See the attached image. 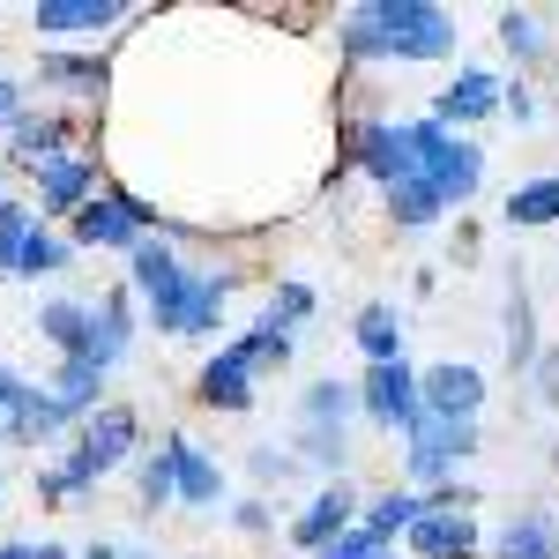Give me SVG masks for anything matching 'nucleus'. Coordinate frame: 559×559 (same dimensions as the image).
Instances as JSON below:
<instances>
[{"label":"nucleus","mask_w":559,"mask_h":559,"mask_svg":"<svg viewBox=\"0 0 559 559\" xmlns=\"http://www.w3.org/2000/svg\"><path fill=\"white\" fill-rule=\"evenodd\" d=\"M202 403H216V411H247L254 403V373H247L239 350H216L202 366Z\"/></svg>","instance_id":"16"},{"label":"nucleus","mask_w":559,"mask_h":559,"mask_svg":"<svg viewBox=\"0 0 559 559\" xmlns=\"http://www.w3.org/2000/svg\"><path fill=\"white\" fill-rule=\"evenodd\" d=\"M224 292H231L224 269H216V276H179V284H165V292L150 299V313H157L165 336H210L216 313H224Z\"/></svg>","instance_id":"3"},{"label":"nucleus","mask_w":559,"mask_h":559,"mask_svg":"<svg viewBox=\"0 0 559 559\" xmlns=\"http://www.w3.org/2000/svg\"><path fill=\"white\" fill-rule=\"evenodd\" d=\"M128 336H134V306H128V292H105V299L90 306V344H83V366L112 373V366H120V350H128Z\"/></svg>","instance_id":"8"},{"label":"nucleus","mask_w":559,"mask_h":559,"mask_svg":"<svg viewBox=\"0 0 559 559\" xmlns=\"http://www.w3.org/2000/svg\"><path fill=\"white\" fill-rule=\"evenodd\" d=\"M83 559H120V552H112V545H90V552Z\"/></svg>","instance_id":"41"},{"label":"nucleus","mask_w":559,"mask_h":559,"mask_svg":"<svg viewBox=\"0 0 559 559\" xmlns=\"http://www.w3.org/2000/svg\"><path fill=\"white\" fill-rule=\"evenodd\" d=\"M508 224H559V179H530L508 194Z\"/></svg>","instance_id":"23"},{"label":"nucleus","mask_w":559,"mask_h":559,"mask_svg":"<svg viewBox=\"0 0 559 559\" xmlns=\"http://www.w3.org/2000/svg\"><path fill=\"white\" fill-rule=\"evenodd\" d=\"M179 276H187V269H179L173 247H157V239H142V247H134V292H142V299H157L165 284H179Z\"/></svg>","instance_id":"21"},{"label":"nucleus","mask_w":559,"mask_h":559,"mask_svg":"<svg viewBox=\"0 0 559 559\" xmlns=\"http://www.w3.org/2000/svg\"><path fill=\"white\" fill-rule=\"evenodd\" d=\"M403 440H411V471H418V477H440L455 455H471L477 432H471V426H448V418H432V411H418Z\"/></svg>","instance_id":"7"},{"label":"nucleus","mask_w":559,"mask_h":559,"mask_svg":"<svg viewBox=\"0 0 559 559\" xmlns=\"http://www.w3.org/2000/svg\"><path fill=\"white\" fill-rule=\"evenodd\" d=\"M38 202L52 216H75L83 202H97V165H90V157H45L38 165Z\"/></svg>","instance_id":"11"},{"label":"nucleus","mask_w":559,"mask_h":559,"mask_svg":"<svg viewBox=\"0 0 559 559\" xmlns=\"http://www.w3.org/2000/svg\"><path fill=\"white\" fill-rule=\"evenodd\" d=\"M411 165H418L411 179H426L440 202H471L477 173H485V157H477L471 142H455L440 120H411Z\"/></svg>","instance_id":"2"},{"label":"nucleus","mask_w":559,"mask_h":559,"mask_svg":"<svg viewBox=\"0 0 559 559\" xmlns=\"http://www.w3.org/2000/svg\"><path fill=\"white\" fill-rule=\"evenodd\" d=\"M165 500H173V455L157 448V455L142 463V508H165Z\"/></svg>","instance_id":"33"},{"label":"nucleus","mask_w":559,"mask_h":559,"mask_svg":"<svg viewBox=\"0 0 559 559\" xmlns=\"http://www.w3.org/2000/svg\"><path fill=\"white\" fill-rule=\"evenodd\" d=\"M426 515V500H411V492H388V500H373V508H366V522H358V530H373V537H395V530H411V522Z\"/></svg>","instance_id":"25"},{"label":"nucleus","mask_w":559,"mask_h":559,"mask_svg":"<svg viewBox=\"0 0 559 559\" xmlns=\"http://www.w3.org/2000/svg\"><path fill=\"white\" fill-rule=\"evenodd\" d=\"M0 559H38V545H0Z\"/></svg>","instance_id":"40"},{"label":"nucleus","mask_w":559,"mask_h":559,"mask_svg":"<svg viewBox=\"0 0 559 559\" xmlns=\"http://www.w3.org/2000/svg\"><path fill=\"white\" fill-rule=\"evenodd\" d=\"M477 403H485V381H477L471 366H432V373H426V395H418V411L448 418V426H471Z\"/></svg>","instance_id":"10"},{"label":"nucleus","mask_w":559,"mask_h":559,"mask_svg":"<svg viewBox=\"0 0 559 559\" xmlns=\"http://www.w3.org/2000/svg\"><path fill=\"white\" fill-rule=\"evenodd\" d=\"M344 52L350 60H440L455 52V23L426 8V0H366L344 23Z\"/></svg>","instance_id":"1"},{"label":"nucleus","mask_w":559,"mask_h":559,"mask_svg":"<svg viewBox=\"0 0 559 559\" xmlns=\"http://www.w3.org/2000/svg\"><path fill=\"white\" fill-rule=\"evenodd\" d=\"M68 254H75L68 239H52L45 224H31V239H23V254H15V269H23V276H52V269H68Z\"/></svg>","instance_id":"26"},{"label":"nucleus","mask_w":559,"mask_h":559,"mask_svg":"<svg viewBox=\"0 0 559 559\" xmlns=\"http://www.w3.org/2000/svg\"><path fill=\"white\" fill-rule=\"evenodd\" d=\"M350 515H358L350 485H321V492H313V508L299 515V530H292V537H299L306 552H321V545H336V537L350 530Z\"/></svg>","instance_id":"14"},{"label":"nucleus","mask_w":559,"mask_h":559,"mask_svg":"<svg viewBox=\"0 0 559 559\" xmlns=\"http://www.w3.org/2000/svg\"><path fill=\"white\" fill-rule=\"evenodd\" d=\"M463 492H440V500H426V515L411 522V545L426 559H471V545H477V522L455 508Z\"/></svg>","instance_id":"6"},{"label":"nucleus","mask_w":559,"mask_h":559,"mask_svg":"<svg viewBox=\"0 0 559 559\" xmlns=\"http://www.w3.org/2000/svg\"><path fill=\"white\" fill-rule=\"evenodd\" d=\"M344 418H350V388L344 381H313V388H306V426L344 432Z\"/></svg>","instance_id":"24"},{"label":"nucleus","mask_w":559,"mask_h":559,"mask_svg":"<svg viewBox=\"0 0 559 559\" xmlns=\"http://www.w3.org/2000/svg\"><path fill=\"white\" fill-rule=\"evenodd\" d=\"M500 559H552V530L530 515V522H515L508 530V545H500Z\"/></svg>","instance_id":"31"},{"label":"nucleus","mask_w":559,"mask_h":559,"mask_svg":"<svg viewBox=\"0 0 559 559\" xmlns=\"http://www.w3.org/2000/svg\"><path fill=\"white\" fill-rule=\"evenodd\" d=\"M381 559H388V552H381Z\"/></svg>","instance_id":"44"},{"label":"nucleus","mask_w":559,"mask_h":559,"mask_svg":"<svg viewBox=\"0 0 559 559\" xmlns=\"http://www.w3.org/2000/svg\"><path fill=\"white\" fill-rule=\"evenodd\" d=\"M15 112H23V97H15V83H0V128H8Z\"/></svg>","instance_id":"39"},{"label":"nucleus","mask_w":559,"mask_h":559,"mask_svg":"<svg viewBox=\"0 0 559 559\" xmlns=\"http://www.w3.org/2000/svg\"><path fill=\"white\" fill-rule=\"evenodd\" d=\"M38 559H68V545H38Z\"/></svg>","instance_id":"42"},{"label":"nucleus","mask_w":559,"mask_h":559,"mask_svg":"<svg viewBox=\"0 0 559 559\" xmlns=\"http://www.w3.org/2000/svg\"><path fill=\"white\" fill-rule=\"evenodd\" d=\"M299 448L313 455V463H344V432H321V426H306V432H299Z\"/></svg>","instance_id":"35"},{"label":"nucleus","mask_w":559,"mask_h":559,"mask_svg":"<svg viewBox=\"0 0 559 559\" xmlns=\"http://www.w3.org/2000/svg\"><path fill=\"white\" fill-rule=\"evenodd\" d=\"M120 559H150V552H120Z\"/></svg>","instance_id":"43"},{"label":"nucleus","mask_w":559,"mask_h":559,"mask_svg":"<svg viewBox=\"0 0 559 559\" xmlns=\"http://www.w3.org/2000/svg\"><path fill=\"white\" fill-rule=\"evenodd\" d=\"M388 545L381 537H373V530H344V537H336V545H321V552L313 559H381Z\"/></svg>","instance_id":"34"},{"label":"nucleus","mask_w":559,"mask_h":559,"mask_svg":"<svg viewBox=\"0 0 559 559\" xmlns=\"http://www.w3.org/2000/svg\"><path fill=\"white\" fill-rule=\"evenodd\" d=\"M366 411H373L381 426L411 432V418H418V381H411L403 358H395V366H366Z\"/></svg>","instance_id":"12"},{"label":"nucleus","mask_w":559,"mask_h":559,"mask_svg":"<svg viewBox=\"0 0 559 559\" xmlns=\"http://www.w3.org/2000/svg\"><path fill=\"white\" fill-rule=\"evenodd\" d=\"M97 388H105V373H97V366L60 358V373H52V388H45V395H52V411H60L68 426H83L90 411H97Z\"/></svg>","instance_id":"15"},{"label":"nucleus","mask_w":559,"mask_h":559,"mask_svg":"<svg viewBox=\"0 0 559 559\" xmlns=\"http://www.w3.org/2000/svg\"><path fill=\"white\" fill-rule=\"evenodd\" d=\"M231 522H239V530H261V522H269V508H261V500H239V508H231Z\"/></svg>","instance_id":"38"},{"label":"nucleus","mask_w":559,"mask_h":559,"mask_svg":"<svg viewBox=\"0 0 559 559\" xmlns=\"http://www.w3.org/2000/svg\"><path fill=\"white\" fill-rule=\"evenodd\" d=\"M492 105H500V83H492V75H463V83L440 90V120H463V128L485 120Z\"/></svg>","instance_id":"20"},{"label":"nucleus","mask_w":559,"mask_h":559,"mask_svg":"<svg viewBox=\"0 0 559 559\" xmlns=\"http://www.w3.org/2000/svg\"><path fill=\"white\" fill-rule=\"evenodd\" d=\"M388 210H395V224H432V216L448 210V202L432 194L426 179H403V187H388Z\"/></svg>","instance_id":"28"},{"label":"nucleus","mask_w":559,"mask_h":559,"mask_svg":"<svg viewBox=\"0 0 559 559\" xmlns=\"http://www.w3.org/2000/svg\"><path fill=\"white\" fill-rule=\"evenodd\" d=\"M23 395H31V388H23V381H15V373H8V366H0V426L15 418V403H23Z\"/></svg>","instance_id":"37"},{"label":"nucleus","mask_w":559,"mask_h":559,"mask_svg":"<svg viewBox=\"0 0 559 559\" xmlns=\"http://www.w3.org/2000/svg\"><path fill=\"white\" fill-rule=\"evenodd\" d=\"M31 224H38V216L23 210V202H0V276L15 269V254H23V239H31Z\"/></svg>","instance_id":"30"},{"label":"nucleus","mask_w":559,"mask_h":559,"mask_svg":"<svg viewBox=\"0 0 559 559\" xmlns=\"http://www.w3.org/2000/svg\"><path fill=\"white\" fill-rule=\"evenodd\" d=\"M142 224H150V210L134 202V194H97V202H83L75 210V247H142Z\"/></svg>","instance_id":"4"},{"label":"nucleus","mask_w":559,"mask_h":559,"mask_svg":"<svg viewBox=\"0 0 559 559\" xmlns=\"http://www.w3.org/2000/svg\"><path fill=\"white\" fill-rule=\"evenodd\" d=\"M500 38L515 45V52H537V23L530 15H500Z\"/></svg>","instance_id":"36"},{"label":"nucleus","mask_w":559,"mask_h":559,"mask_svg":"<svg viewBox=\"0 0 559 559\" xmlns=\"http://www.w3.org/2000/svg\"><path fill=\"white\" fill-rule=\"evenodd\" d=\"M60 134H68V120H52V112H15L8 120V150L23 165H45V157H60Z\"/></svg>","instance_id":"18"},{"label":"nucleus","mask_w":559,"mask_h":559,"mask_svg":"<svg viewBox=\"0 0 559 559\" xmlns=\"http://www.w3.org/2000/svg\"><path fill=\"white\" fill-rule=\"evenodd\" d=\"M366 173L381 179V187H403V179L418 173L411 165V128H366Z\"/></svg>","instance_id":"17"},{"label":"nucleus","mask_w":559,"mask_h":559,"mask_svg":"<svg viewBox=\"0 0 559 559\" xmlns=\"http://www.w3.org/2000/svg\"><path fill=\"white\" fill-rule=\"evenodd\" d=\"M31 23H38V38H97L120 23V0H38Z\"/></svg>","instance_id":"9"},{"label":"nucleus","mask_w":559,"mask_h":559,"mask_svg":"<svg viewBox=\"0 0 559 559\" xmlns=\"http://www.w3.org/2000/svg\"><path fill=\"white\" fill-rule=\"evenodd\" d=\"M128 448H134V411L105 403V411H90V418H83V440H75V455H68V463H75V471L97 485V477L112 471V463H120Z\"/></svg>","instance_id":"5"},{"label":"nucleus","mask_w":559,"mask_h":559,"mask_svg":"<svg viewBox=\"0 0 559 559\" xmlns=\"http://www.w3.org/2000/svg\"><path fill=\"white\" fill-rule=\"evenodd\" d=\"M165 455H173V500H187V508H216L224 471H216L210 455H202L194 440H165Z\"/></svg>","instance_id":"13"},{"label":"nucleus","mask_w":559,"mask_h":559,"mask_svg":"<svg viewBox=\"0 0 559 559\" xmlns=\"http://www.w3.org/2000/svg\"><path fill=\"white\" fill-rule=\"evenodd\" d=\"M358 344H366L373 366H395V358H403V329H395L388 306H366V313H358Z\"/></svg>","instance_id":"22"},{"label":"nucleus","mask_w":559,"mask_h":559,"mask_svg":"<svg viewBox=\"0 0 559 559\" xmlns=\"http://www.w3.org/2000/svg\"><path fill=\"white\" fill-rule=\"evenodd\" d=\"M231 350L247 358V373H269V366H292V336H284V329H269V321H261V329L247 336V344H231Z\"/></svg>","instance_id":"29"},{"label":"nucleus","mask_w":559,"mask_h":559,"mask_svg":"<svg viewBox=\"0 0 559 559\" xmlns=\"http://www.w3.org/2000/svg\"><path fill=\"white\" fill-rule=\"evenodd\" d=\"M306 313H313V292H306V284H276V299H269V329L292 336V321H306Z\"/></svg>","instance_id":"32"},{"label":"nucleus","mask_w":559,"mask_h":559,"mask_svg":"<svg viewBox=\"0 0 559 559\" xmlns=\"http://www.w3.org/2000/svg\"><path fill=\"white\" fill-rule=\"evenodd\" d=\"M38 75H45V83H68V90H97V83H105V68H97L90 52H45Z\"/></svg>","instance_id":"27"},{"label":"nucleus","mask_w":559,"mask_h":559,"mask_svg":"<svg viewBox=\"0 0 559 559\" xmlns=\"http://www.w3.org/2000/svg\"><path fill=\"white\" fill-rule=\"evenodd\" d=\"M38 329H45V344H60V358H83V344H90V299L38 306Z\"/></svg>","instance_id":"19"}]
</instances>
